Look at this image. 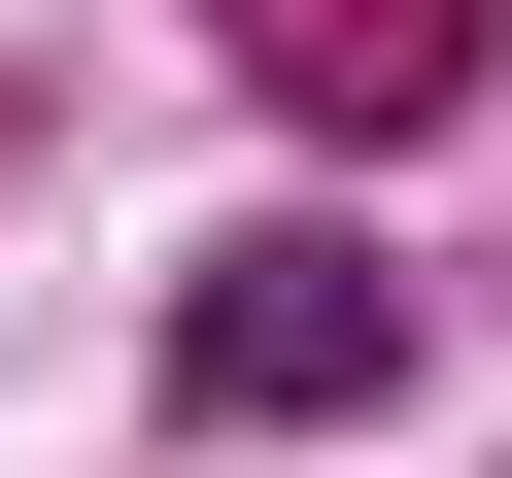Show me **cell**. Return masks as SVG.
<instances>
[{"label": "cell", "mask_w": 512, "mask_h": 478, "mask_svg": "<svg viewBox=\"0 0 512 478\" xmlns=\"http://www.w3.org/2000/svg\"><path fill=\"white\" fill-rule=\"evenodd\" d=\"M376 376H410V274H376V239H239V274L171 308V410H239V444H308Z\"/></svg>", "instance_id": "6da1fadb"}]
</instances>
